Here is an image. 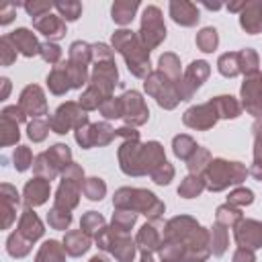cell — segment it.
I'll use <instances>...</instances> for the list:
<instances>
[{"label": "cell", "instance_id": "12", "mask_svg": "<svg viewBox=\"0 0 262 262\" xmlns=\"http://www.w3.org/2000/svg\"><path fill=\"white\" fill-rule=\"evenodd\" d=\"M217 119H219V113H217L213 100L188 108L184 113V117H182L184 125L190 127V129H211L217 123Z\"/></svg>", "mask_w": 262, "mask_h": 262}, {"label": "cell", "instance_id": "30", "mask_svg": "<svg viewBox=\"0 0 262 262\" xmlns=\"http://www.w3.org/2000/svg\"><path fill=\"white\" fill-rule=\"evenodd\" d=\"M213 104H215L219 117H225V119H235L242 113V104L233 96H217V98H213Z\"/></svg>", "mask_w": 262, "mask_h": 262}, {"label": "cell", "instance_id": "43", "mask_svg": "<svg viewBox=\"0 0 262 262\" xmlns=\"http://www.w3.org/2000/svg\"><path fill=\"white\" fill-rule=\"evenodd\" d=\"M217 41H219V37H217V31H215L213 27H207V29H203V31L196 35V45H199V49H201V51H207V53L217 47Z\"/></svg>", "mask_w": 262, "mask_h": 262}, {"label": "cell", "instance_id": "50", "mask_svg": "<svg viewBox=\"0 0 262 262\" xmlns=\"http://www.w3.org/2000/svg\"><path fill=\"white\" fill-rule=\"evenodd\" d=\"M100 113L106 119H119V117H123V102H121V98H108V100H104L102 106H100Z\"/></svg>", "mask_w": 262, "mask_h": 262}, {"label": "cell", "instance_id": "39", "mask_svg": "<svg viewBox=\"0 0 262 262\" xmlns=\"http://www.w3.org/2000/svg\"><path fill=\"white\" fill-rule=\"evenodd\" d=\"M174 154L180 158V160H188L194 151H196V143H194V139L192 137H188V135H176L174 137Z\"/></svg>", "mask_w": 262, "mask_h": 262}, {"label": "cell", "instance_id": "14", "mask_svg": "<svg viewBox=\"0 0 262 262\" xmlns=\"http://www.w3.org/2000/svg\"><path fill=\"white\" fill-rule=\"evenodd\" d=\"M235 242L239 248H248V250L262 248V221L242 219L235 225Z\"/></svg>", "mask_w": 262, "mask_h": 262}, {"label": "cell", "instance_id": "33", "mask_svg": "<svg viewBox=\"0 0 262 262\" xmlns=\"http://www.w3.org/2000/svg\"><path fill=\"white\" fill-rule=\"evenodd\" d=\"M90 59H92V45L82 43V41L72 43V47H70V61L72 63H78L82 68H88V61Z\"/></svg>", "mask_w": 262, "mask_h": 262}, {"label": "cell", "instance_id": "18", "mask_svg": "<svg viewBox=\"0 0 262 262\" xmlns=\"http://www.w3.org/2000/svg\"><path fill=\"white\" fill-rule=\"evenodd\" d=\"M135 244L141 248V252H149V254H154L156 250L162 248V244H164V235H160L158 225L151 221V223H145V225L139 229V233H137V237H135Z\"/></svg>", "mask_w": 262, "mask_h": 262}, {"label": "cell", "instance_id": "31", "mask_svg": "<svg viewBox=\"0 0 262 262\" xmlns=\"http://www.w3.org/2000/svg\"><path fill=\"white\" fill-rule=\"evenodd\" d=\"M33 170H35L37 176H41V178H45V180H53V178L59 174V170L55 168V164L49 160L47 151H43V154H39V156L35 158Z\"/></svg>", "mask_w": 262, "mask_h": 262}, {"label": "cell", "instance_id": "15", "mask_svg": "<svg viewBox=\"0 0 262 262\" xmlns=\"http://www.w3.org/2000/svg\"><path fill=\"white\" fill-rule=\"evenodd\" d=\"M201 225L192 219V217H186V215H182V217H174V219H170L168 223H166V227H164V239H174V242H186L196 229H199Z\"/></svg>", "mask_w": 262, "mask_h": 262}, {"label": "cell", "instance_id": "6", "mask_svg": "<svg viewBox=\"0 0 262 262\" xmlns=\"http://www.w3.org/2000/svg\"><path fill=\"white\" fill-rule=\"evenodd\" d=\"M96 244H98V248L111 252L119 262H131L133 256H135V246H137L127 235L117 233L115 229H108V227H104L96 235Z\"/></svg>", "mask_w": 262, "mask_h": 262}, {"label": "cell", "instance_id": "4", "mask_svg": "<svg viewBox=\"0 0 262 262\" xmlns=\"http://www.w3.org/2000/svg\"><path fill=\"white\" fill-rule=\"evenodd\" d=\"M84 186V172L78 164H70L63 172H61V184L57 188V196H55V209L61 211H72L78 205V196L80 190Z\"/></svg>", "mask_w": 262, "mask_h": 262}, {"label": "cell", "instance_id": "9", "mask_svg": "<svg viewBox=\"0 0 262 262\" xmlns=\"http://www.w3.org/2000/svg\"><path fill=\"white\" fill-rule=\"evenodd\" d=\"M115 135L117 131L108 123H94V125H84L76 129V141L86 149L92 145H106Z\"/></svg>", "mask_w": 262, "mask_h": 262}, {"label": "cell", "instance_id": "20", "mask_svg": "<svg viewBox=\"0 0 262 262\" xmlns=\"http://www.w3.org/2000/svg\"><path fill=\"white\" fill-rule=\"evenodd\" d=\"M33 27L49 39H61L66 35V23L61 16H55V14H45L41 18H35Z\"/></svg>", "mask_w": 262, "mask_h": 262}, {"label": "cell", "instance_id": "60", "mask_svg": "<svg viewBox=\"0 0 262 262\" xmlns=\"http://www.w3.org/2000/svg\"><path fill=\"white\" fill-rule=\"evenodd\" d=\"M250 174H252L254 178H258V180H262V156H260V158H256V162H254V166L250 168Z\"/></svg>", "mask_w": 262, "mask_h": 262}, {"label": "cell", "instance_id": "24", "mask_svg": "<svg viewBox=\"0 0 262 262\" xmlns=\"http://www.w3.org/2000/svg\"><path fill=\"white\" fill-rule=\"evenodd\" d=\"M47 86H49V90H51L53 94H63V92H68L70 88H74L66 63H59V66L53 68V72L47 76Z\"/></svg>", "mask_w": 262, "mask_h": 262}, {"label": "cell", "instance_id": "42", "mask_svg": "<svg viewBox=\"0 0 262 262\" xmlns=\"http://www.w3.org/2000/svg\"><path fill=\"white\" fill-rule=\"evenodd\" d=\"M242 221V213L239 209H235L233 205H221L217 209V223H221L223 227H229V225H235Z\"/></svg>", "mask_w": 262, "mask_h": 262}, {"label": "cell", "instance_id": "53", "mask_svg": "<svg viewBox=\"0 0 262 262\" xmlns=\"http://www.w3.org/2000/svg\"><path fill=\"white\" fill-rule=\"evenodd\" d=\"M151 178H154L156 184H168V182L174 178V168H172L168 162H164L162 166H158V168L151 172Z\"/></svg>", "mask_w": 262, "mask_h": 262}, {"label": "cell", "instance_id": "11", "mask_svg": "<svg viewBox=\"0 0 262 262\" xmlns=\"http://www.w3.org/2000/svg\"><path fill=\"white\" fill-rule=\"evenodd\" d=\"M242 98L248 113H252L254 117H262V72L246 76V82L242 84Z\"/></svg>", "mask_w": 262, "mask_h": 262}, {"label": "cell", "instance_id": "34", "mask_svg": "<svg viewBox=\"0 0 262 262\" xmlns=\"http://www.w3.org/2000/svg\"><path fill=\"white\" fill-rule=\"evenodd\" d=\"M209 246L215 256H221L227 248V231L221 223H215V227L209 231Z\"/></svg>", "mask_w": 262, "mask_h": 262}, {"label": "cell", "instance_id": "48", "mask_svg": "<svg viewBox=\"0 0 262 262\" xmlns=\"http://www.w3.org/2000/svg\"><path fill=\"white\" fill-rule=\"evenodd\" d=\"M55 8L59 10V16L66 18V20H76L82 12L80 2H55Z\"/></svg>", "mask_w": 262, "mask_h": 262}, {"label": "cell", "instance_id": "55", "mask_svg": "<svg viewBox=\"0 0 262 262\" xmlns=\"http://www.w3.org/2000/svg\"><path fill=\"white\" fill-rule=\"evenodd\" d=\"M41 55H43L45 61L57 63L59 57H61V49H59L55 43H43V45H41Z\"/></svg>", "mask_w": 262, "mask_h": 262}, {"label": "cell", "instance_id": "5", "mask_svg": "<svg viewBox=\"0 0 262 262\" xmlns=\"http://www.w3.org/2000/svg\"><path fill=\"white\" fill-rule=\"evenodd\" d=\"M145 92L151 94L158 100V104L164 106V108H174L180 102L176 82H172L170 78H166L160 70L158 72H151L145 78Z\"/></svg>", "mask_w": 262, "mask_h": 262}, {"label": "cell", "instance_id": "36", "mask_svg": "<svg viewBox=\"0 0 262 262\" xmlns=\"http://www.w3.org/2000/svg\"><path fill=\"white\" fill-rule=\"evenodd\" d=\"M135 219H137V213L119 209V211L113 215V227H111V229H115L117 233H123V235H125V233L135 225Z\"/></svg>", "mask_w": 262, "mask_h": 262}, {"label": "cell", "instance_id": "45", "mask_svg": "<svg viewBox=\"0 0 262 262\" xmlns=\"http://www.w3.org/2000/svg\"><path fill=\"white\" fill-rule=\"evenodd\" d=\"M239 53V70L242 74L250 76L254 72H258V55L254 49H244V51H237Z\"/></svg>", "mask_w": 262, "mask_h": 262}, {"label": "cell", "instance_id": "40", "mask_svg": "<svg viewBox=\"0 0 262 262\" xmlns=\"http://www.w3.org/2000/svg\"><path fill=\"white\" fill-rule=\"evenodd\" d=\"M217 66H219V72H221L223 76H229V78L237 76V74L242 72V70H239V53H223V55L219 57Z\"/></svg>", "mask_w": 262, "mask_h": 262}, {"label": "cell", "instance_id": "58", "mask_svg": "<svg viewBox=\"0 0 262 262\" xmlns=\"http://www.w3.org/2000/svg\"><path fill=\"white\" fill-rule=\"evenodd\" d=\"M254 139H256V147H254V158L262 156V121H258L254 125Z\"/></svg>", "mask_w": 262, "mask_h": 262}, {"label": "cell", "instance_id": "54", "mask_svg": "<svg viewBox=\"0 0 262 262\" xmlns=\"http://www.w3.org/2000/svg\"><path fill=\"white\" fill-rule=\"evenodd\" d=\"M25 10H27V12L33 16V20H35V18H41V16L49 14L51 4H49V2H27V4H25Z\"/></svg>", "mask_w": 262, "mask_h": 262}, {"label": "cell", "instance_id": "8", "mask_svg": "<svg viewBox=\"0 0 262 262\" xmlns=\"http://www.w3.org/2000/svg\"><path fill=\"white\" fill-rule=\"evenodd\" d=\"M84 125H88V115H86V111L78 102H66V104H61L55 111V115L49 119V127L55 133H68L72 127L80 129Z\"/></svg>", "mask_w": 262, "mask_h": 262}, {"label": "cell", "instance_id": "57", "mask_svg": "<svg viewBox=\"0 0 262 262\" xmlns=\"http://www.w3.org/2000/svg\"><path fill=\"white\" fill-rule=\"evenodd\" d=\"M233 262H256L254 250H248V248H237V252L233 254Z\"/></svg>", "mask_w": 262, "mask_h": 262}, {"label": "cell", "instance_id": "38", "mask_svg": "<svg viewBox=\"0 0 262 262\" xmlns=\"http://www.w3.org/2000/svg\"><path fill=\"white\" fill-rule=\"evenodd\" d=\"M31 239H27L23 233H18V231H14L10 237H8V254L10 256H16V258H20V256H27L29 252H31Z\"/></svg>", "mask_w": 262, "mask_h": 262}, {"label": "cell", "instance_id": "28", "mask_svg": "<svg viewBox=\"0 0 262 262\" xmlns=\"http://www.w3.org/2000/svg\"><path fill=\"white\" fill-rule=\"evenodd\" d=\"M139 2L137 0H123V2H115L113 4V20L119 25H127L133 20L135 10H137Z\"/></svg>", "mask_w": 262, "mask_h": 262}, {"label": "cell", "instance_id": "51", "mask_svg": "<svg viewBox=\"0 0 262 262\" xmlns=\"http://www.w3.org/2000/svg\"><path fill=\"white\" fill-rule=\"evenodd\" d=\"M31 164H33V154H31V149L25 147V145H18V147L14 149V168L23 172V170H27Z\"/></svg>", "mask_w": 262, "mask_h": 262}, {"label": "cell", "instance_id": "49", "mask_svg": "<svg viewBox=\"0 0 262 262\" xmlns=\"http://www.w3.org/2000/svg\"><path fill=\"white\" fill-rule=\"evenodd\" d=\"M252 201H254V192L250 188H235L227 196V203L233 207H244V205H250Z\"/></svg>", "mask_w": 262, "mask_h": 262}, {"label": "cell", "instance_id": "29", "mask_svg": "<svg viewBox=\"0 0 262 262\" xmlns=\"http://www.w3.org/2000/svg\"><path fill=\"white\" fill-rule=\"evenodd\" d=\"M203 188H205V178H203L201 174H188V176L180 182L178 194L184 196V199H192V196L201 194Z\"/></svg>", "mask_w": 262, "mask_h": 262}, {"label": "cell", "instance_id": "46", "mask_svg": "<svg viewBox=\"0 0 262 262\" xmlns=\"http://www.w3.org/2000/svg\"><path fill=\"white\" fill-rule=\"evenodd\" d=\"M47 221H49V225L53 229H66L70 225V221H72V215H70V211H61V209L53 207L49 211V215H47Z\"/></svg>", "mask_w": 262, "mask_h": 262}, {"label": "cell", "instance_id": "37", "mask_svg": "<svg viewBox=\"0 0 262 262\" xmlns=\"http://www.w3.org/2000/svg\"><path fill=\"white\" fill-rule=\"evenodd\" d=\"M80 229L88 235H98L102 229H104V219L102 215H98L96 211H88L84 217H82V223H80Z\"/></svg>", "mask_w": 262, "mask_h": 262}, {"label": "cell", "instance_id": "13", "mask_svg": "<svg viewBox=\"0 0 262 262\" xmlns=\"http://www.w3.org/2000/svg\"><path fill=\"white\" fill-rule=\"evenodd\" d=\"M121 102H123V117L129 125H143L147 121L149 111H147L139 92H135V90L125 92L121 96Z\"/></svg>", "mask_w": 262, "mask_h": 262}, {"label": "cell", "instance_id": "1", "mask_svg": "<svg viewBox=\"0 0 262 262\" xmlns=\"http://www.w3.org/2000/svg\"><path fill=\"white\" fill-rule=\"evenodd\" d=\"M113 47L125 57L129 72H133L137 78H147L149 76V55L139 37L133 31L121 29L113 35Z\"/></svg>", "mask_w": 262, "mask_h": 262}, {"label": "cell", "instance_id": "22", "mask_svg": "<svg viewBox=\"0 0 262 262\" xmlns=\"http://www.w3.org/2000/svg\"><path fill=\"white\" fill-rule=\"evenodd\" d=\"M170 14L182 27H192L199 20V10H196V6L192 2H182V0L180 2L178 0L170 2Z\"/></svg>", "mask_w": 262, "mask_h": 262}, {"label": "cell", "instance_id": "25", "mask_svg": "<svg viewBox=\"0 0 262 262\" xmlns=\"http://www.w3.org/2000/svg\"><path fill=\"white\" fill-rule=\"evenodd\" d=\"M0 196H2V213H4V221H2V227H8L14 219V213H16V207H18V192L14 186L10 184H2L0 188Z\"/></svg>", "mask_w": 262, "mask_h": 262}, {"label": "cell", "instance_id": "44", "mask_svg": "<svg viewBox=\"0 0 262 262\" xmlns=\"http://www.w3.org/2000/svg\"><path fill=\"white\" fill-rule=\"evenodd\" d=\"M82 190L90 201H100L104 196V192H106V184L100 178H88V180H84Z\"/></svg>", "mask_w": 262, "mask_h": 262}, {"label": "cell", "instance_id": "10", "mask_svg": "<svg viewBox=\"0 0 262 262\" xmlns=\"http://www.w3.org/2000/svg\"><path fill=\"white\" fill-rule=\"evenodd\" d=\"M207 76H209V63L207 61H201V59L199 61H192L188 66L186 74H184V80H180L176 84L180 100H188L194 94V90L201 88V84L207 80Z\"/></svg>", "mask_w": 262, "mask_h": 262}, {"label": "cell", "instance_id": "59", "mask_svg": "<svg viewBox=\"0 0 262 262\" xmlns=\"http://www.w3.org/2000/svg\"><path fill=\"white\" fill-rule=\"evenodd\" d=\"M14 10H16V4H12V2H8V4H4V6H2V10H0V14H2V18H0V23H2V25H6V23H10V18H12V14H14Z\"/></svg>", "mask_w": 262, "mask_h": 262}, {"label": "cell", "instance_id": "3", "mask_svg": "<svg viewBox=\"0 0 262 262\" xmlns=\"http://www.w3.org/2000/svg\"><path fill=\"white\" fill-rule=\"evenodd\" d=\"M248 176L246 166L239 162H225V160H213L205 170V186L209 190H223L229 184H239Z\"/></svg>", "mask_w": 262, "mask_h": 262}, {"label": "cell", "instance_id": "16", "mask_svg": "<svg viewBox=\"0 0 262 262\" xmlns=\"http://www.w3.org/2000/svg\"><path fill=\"white\" fill-rule=\"evenodd\" d=\"M18 106L23 108L25 115H33V117H39V115H45L47 113V102H45V96H43V90L39 86H27L20 94V102Z\"/></svg>", "mask_w": 262, "mask_h": 262}, {"label": "cell", "instance_id": "27", "mask_svg": "<svg viewBox=\"0 0 262 262\" xmlns=\"http://www.w3.org/2000/svg\"><path fill=\"white\" fill-rule=\"evenodd\" d=\"M63 260H66V248L59 246L55 239H47L35 258V262H63Z\"/></svg>", "mask_w": 262, "mask_h": 262}, {"label": "cell", "instance_id": "32", "mask_svg": "<svg viewBox=\"0 0 262 262\" xmlns=\"http://www.w3.org/2000/svg\"><path fill=\"white\" fill-rule=\"evenodd\" d=\"M160 72L166 78H170L172 82L178 84L180 82V61H178V57L174 53H164L160 57Z\"/></svg>", "mask_w": 262, "mask_h": 262}, {"label": "cell", "instance_id": "35", "mask_svg": "<svg viewBox=\"0 0 262 262\" xmlns=\"http://www.w3.org/2000/svg\"><path fill=\"white\" fill-rule=\"evenodd\" d=\"M47 156H49V160L55 164V168H57L59 172H63V170L72 164V154H70L68 145H63V143H55V145L47 151Z\"/></svg>", "mask_w": 262, "mask_h": 262}, {"label": "cell", "instance_id": "2", "mask_svg": "<svg viewBox=\"0 0 262 262\" xmlns=\"http://www.w3.org/2000/svg\"><path fill=\"white\" fill-rule=\"evenodd\" d=\"M113 203L117 209L143 213L151 221H156L164 213V203L158 201L154 192L143 190V188H119L113 196Z\"/></svg>", "mask_w": 262, "mask_h": 262}, {"label": "cell", "instance_id": "26", "mask_svg": "<svg viewBox=\"0 0 262 262\" xmlns=\"http://www.w3.org/2000/svg\"><path fill=\"white\" fill-rule=\"evenodd\" d=\"M63 248H66V254H70V256H80V254H84V252L90 248V235L84 233L82 229L68 231L66 237H63Z\"/></svg>", "mask_w": 262, "mask_h": 262}, {"label": "cell", "instance_id": "61", "mask_svg": "<svg viewBox=\"0 0 262 262\" xmlns=\"http://www.w3.org/2000/svg\"><path fill=\"white\" fill-rule=\"evenodd\" d=\"M2 84H4V92H2V98H6V94H8V88H10V86H8V80L4 78V80H2Z\"/></svg>", "mask_w": 262, "mask_h": 262}, {"label": "cell", "instance_id": "21", "mask_svg": "<svg viewBox=\"0 0 262 262\" xmlns=\"http://www.w3.org/2000/svg\"><path fill=\"white\" fill-rule=\"evenodd\" d=\"M49 196V180L37 176L33 180L27 182L25 186V201L29 207H37V205H43Z\"/></svg>", "mask_w": 262, "mask_h": 262}, {"label": "cell", "instance_id": "23", "mask_svg": "<svg viewBox=\"0 0 262 262\" xmlns=\"http://www.w3.org/2000/svg\"><path fill=\"white\" fill-rule=\"evenodd\" d=\"M16 231L23 233V235H25L27 239H31V242H35V239H39V237L43 235V223L39 221V217L35 215V211H33L31 207L23 211Z\"/></svg>", "mask_w": 262, "mask_h": 262}, {"label": "cell", "instance_id": "47", "mask_svg": "<svg viewBox=\"0 0 262 262\" xmlns=\"http://www.w3.org/2000/svg\"><path fill=\"white\" fill-rule=\"evenodd\" d=\"M18 141V123L2 117V145H10Z\"/></svg>", "mask_w": 262, "mask_h": 262}, {"label": "cell", "instance_id": "62", "mask_svg": "<svg viewBox=\"0 0 262 262\" xmlns=\"http://www.w3.org/2000/svg\"><path fill=\"white\" fill-rule=\"evenodd\" d=\"M90 262H108V260H106L104 256H94V258H92Z\"/></svg>", "mask_w": 262, "mask_h": 262}, {"label": "cell", "instance_id": "7", "mask_svg": "<svg viewBox=\"0 0 262 262\" xmlns=\"http://www.w3.org/2000/svg\"><path fill=\"white\" fill-rule=\"evenodd\" d=\"M164 39H166V27H164V20H162V12H160L158 6H147L143 10V18H141L139 41L149 51L156 45H160Z\"/></svg>", "mask_w": 262, "mask_h": 262}, {"label": "cell", "instance_id": "56", "mask_svg": "<svg viewBox=\"0 0 262 262\" xmlns=\"http://www.w3.org/2000/svg\"><path fill=\"white\" fill-rule=\"evenodd\" d=\"M0 51H2V63L4 66H8L12 59H14V55H16V49H14V45L10 43V39H8V35L6 37H2V41H0Z\"/></svg>", "mask_w": 262, "mask_h": 262}, {"label": "cell", "instance_id": "41", "mask_svg": "<svg viewBox=\"0 0 262 262\" xmlns=\"http://www.w3.org/2000/svg\"><path fill=\"white\" fill-rule=\"evenodd\" d=\"M188 164V170L190 174H203L207 170V166L211 164V158H209V151L203 149V147H196V151L186 160Z\"/></svg>", "mask_w": 262, "mask_h": 262}, {"label": "cell", "instance_id": "19", "mask_svg": "<svg viewBox=\"0 0 262 262\" xmlns=\"http://www.w3.org/2000/svg\"><path fill=\"white\" fill-rule=\"evenodd\" d=\"M239 25L250 33L256 35L262 31V2H246L239 12Z\"/></svg>", "mask_w": 262, "mask_h": 262}, {"label": "cell", "instance_id": "17", "mask_svg": "<svg viewBox=\"0 0 262 262\" xmlns=\"http://www.w3.org/2000/svg\"><path fill=\"white\" fill-rule=\"evenodd\" d=\"M8 39H10V43L14 45V49H16L18 53L27 55V57H33V55L41 53V45L37 43L35 35H33L29 29H16V31H12V33L8 35Z\"/></svg>", "mask_w": 262, "mask_h": 262}, {"label": "cell", "instance_id": "52", "mask_svg": "<svg viewBox=\"0 0 262 262\" xmlns=\"http://www.w3.org/2000/svg\"><path fill=\"white\" fill-rule=\"evenodd\" d=\"M29 137L33 139V141H43L45 139V135H47V131H49V123H45V121H41V119H33L31 123H29Z\"/></svg>", "mask_w": 262, "mask_h": 262}]
</instances>
